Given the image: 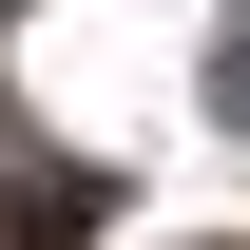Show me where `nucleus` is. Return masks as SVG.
<instances>
[{"mask_svg": "<svg viewBox=\"0 0 250 250\" xmlns=\"http://www.w3.org/2000/svg\"><path fill=\"white\" fill-rule=\"evenodd\" d=\"M96 212H116V173H77V154L0 173V250H96Z\"/></svg>", "mask_w": 250, "mask_h": 250, "instance_id": "nucleus-1", "label": "nucleus"}, {"mask_svg": "<svg viewBox=\"0 0 250 250\" xmlns=\"http://www.w3.org/2000/svg\"><path fill=\"white\" fill-rule=\"evenodd\" d=\"M0 20H20V0H0Z\"/></svg>", "mask_w": 250, "mask_h": 250, "instance_id": "nucleus-2", "label": "nucleus"}]
</instances>
